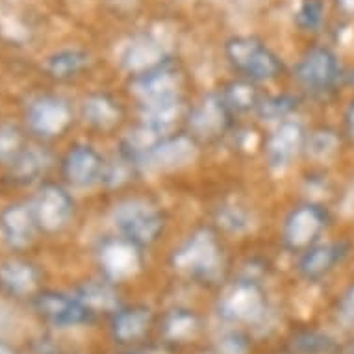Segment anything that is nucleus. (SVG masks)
Wrapping results in <instances>:
<instances>
[{"instance_id":"1","label":"nucleus","mask_w":354,"mask_h":354,"mask_svg":"<svg viewBox=\"0 0 354 354\" xmlns=\"http://www.w3.org/2000/svg\"><path fill=\"white\" fill-rule=\"evenodd\" d=\"M232 64L256 80H266L279 73V62L261 43L250 37H236L227 45Z\"/></svg>"},{"instance_id":"2","label":"nucleus","mask_w":354,"mask_h":354,"mask_svg":"<svg viewBox=\"0 0 354 354\" xmlns=\"http://www.w3.org/2000/svg\"><path fill=\"white\" fill-rule=\"evenodd\" d=\"M337 75V64L336 58L332 53L317 48L308 54L306 58L302 59L299 67H297V76L299 80L306 87L312 89H323L328 87L334 82Z\"/></svg>"},{"instance_id":"3","label":"nucleus","mask_w":354,"mask_h":354,"mask_svg":"<svg viewBox=\"0 0 354 354\" xmlns=\"http://www.w3.org/2000/svg\"><path fill=\"white\" fill-rule=\"evenodd\" d=\"M102 171V163L97 152H93L87 147H78L71 151L65 162V173L69 180L76 186H91L99 180V174Z\"/></svg>"},{"instance_id":"4","label":"nucleus","mask_w":354,"mask_h":354,"mask_svg":"<svg viewBox=\"0 0 354 354\" xmlns=\"http://www.w3.org/2000/svg\"><path fill=\"white\" fill-rule=\"evenodd\" d=\"M119 225L130 238L147 241L158 232L160 221L149 206H138L134 203L128 204V208L119 209Z\"/></svg>"},{"instance_id":"5","label":"nucleus","mask_w":354,"mask_h":354,"mask_svg":"<svg viewBox=\"0 0 354 354\" xmlns=\"http://www.w3.org/2000/svg\"><path fill=\"white\" fill-rule=\"evenodd\" d=\"M71 212V201L58 187H47L41 193L37 215L41 225L48 230H56L64 225Z\"/></svg>"},{"instance_id":"6","label":"nucleus","mask_w":354,"mask_h":354,"mask_svg":"<svg viewBox=\"0 0 354 354\" xmlns=\"http://www.w3.org/2000/svg\"><path fill=\"white\" fill-rule=\"evenodd\" d=\"M69 121V113L58 100L43 99L30 110V122L41 134H58Z\"/></svg>"},{"instance_id":"7","label":"nucleus","mask_w":354,"mask_h":354,"mask_svg":"<svg viewBox=\"0 0 354 354\" xmlns=\"http://www.w3.org/2000/svg\"><path fill=\"white\" fill-rule=\"evenodd\" d=\"M2 227H4L8 241L15 247H24L26 243H30L32 234H34L32 215L23 206L8 209L6 214L2 215Z\"/></svg>"},{"instance_id":"8","label":"nucleus","mask_w":354,"mask_h":354,"mask_svg":"<svg viewBox=\"0 0 354 354\" xmlns=\"http://www.w3.org/2000/svg\"><path fill=\"white\" fill-rule=\"evenodd\" d=\"M319 228V217L312 209H301L290 225V238L295 243H304Z\"/></svg>"},{"instance_id":"9","label":"nucleus","mask_w":354,"mask_h":354,"mask_svg":"<svg viewBox=\"0 0 354 354\" xmlns=\"http://www.w3.org/2000/svg\"><path fill=\"white\" fill-rule=\"evenodd\" d=\"M86 64V56L76 50H65L48 59V71L54 76H71Z\"/></svg>"},{"instance_id":"10","label":"nucleus","mask_w":354,"mask_h":354,"mask_svg":"<svg viewBox=\"0 0 354 354\" xmlns=\"http://www.w3.org/2000/svg\"><path fill=\"white\" fill-rule=\"evenodd\" d=\"M337 252H339V247L337 245H326V247H317L310 254L304 258V268L310 271V273H317V271H323L328 266L334 263V260L337 258Z\"/></svg>"},{"instance_id":"11","label":"nucleus","mask_w":354,"mask_h":354,"mask_svg":"<svg viewBox=\"0 0 354 354\" xmlns=\"http://www.w3.org/2000/svg\"><path fill=\"white\" fill-rule=\"evenodd\" d=\"M321 21V4L317 0H308L299 12V23L304 28H314Z\"/></svg>"},{"instance_id":"12","label":"nucleus","mask_w":354,"mask_h":354,"mask_svg":"<svg viewBox=\"0 0 354 354\" xmlns=\"http://www.w3.org/2000/svg\"><path fill=\"white\" fill-rule=\"evenodd\" d=\"M2 274L12 284H26L30 280V271L24 266H19V263H12L10 268L2 271Z\"/></svg>"},{"instance_id":"13","label":"nucleus","mask_w":354,"mask_h":354,"mask_svg":"<svg viewBox=\"0 0 354 354\" xmlns=\"http://www.w3.org/2000/svg\"><path fill=\"white\" fill-rule=\"evenodd\" d=\"M348 122H351V130H353V134H354V108L351 110V115H348Z\"/></svg>"},{"instance_id":"14","label":"nucleus","mask_w":354,"mask_h":354,"mask_svg":"<svg viewBox=\"0 0 354 354\" xmlns=\"http://www.w3.org/2000/svg\"><path fill=\"white\" fill-rule=\"evenodd\" d=\"M343 2H345L348 8H354V0H343Z\"/></svg>"}]
</instances>
